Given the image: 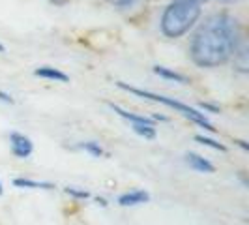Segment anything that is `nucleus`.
I'll list each match as a JSON object with an SVG mask.
<instances>
[{
    "label": "nucleus",
    "instance_id": "obj_21",
    "mask_svg": "<svg viewBox=\"0 0 249 225\" xmlns=\"http://www.w3.org/2000/svg\"><path fill=\"white\" fill-rule=\"evenodd\" d=\"M98 203H100L101 206H107V203H105V199H103V197H98Z\"/></svg>",
    "mask_w": 249,
    "mask_h": 225
},
{
    "label": "nucleus",
    "instance_id": "obj_2",
    "mask_svg": "<svg viewBox=\"0 0 249 225\" xmlns=\"http://www.w3.org/2000/svg\"><path fill=\"white\" fill-rule=\"evenodd\" d=\"M202 8L191 0L171 2L161 15V32L167 38H180L189 32L199 21Z\"/></svg>",
    "mask_w": 249,
    "mask_h": 225
},
{
    "label": "nucleus",
    "instance_id": "obj_14",
    "mask_svg": "<svg viewBox=\"0 0 249 225\" xmlns=\"http://www.w3.org/2000/svg\"><path fill=\"white\" fill-rule=\"evenodd\" d=\"M81 149L87 150L88 154H92V156H96V158H100L103 156V149H101L98 143H94V141H88V143H83L81 145Z\"/></svg>",
    "mask_w": 249,
    "mask_h": 225
},
{
    "label": "nucleus",
    "instance_id": "obj_23",
    "mask_svg": "<svg viewBox=\"0 0 249 225\" xmlns=\"http://www.w3.org/2000/svg\"><path fill=\"white\" fill-rule=\"evenodd\" d=\"M191 2H197V4H202V2H206V0H191Z\"/></svg>",
    "mask_w": 249,
    "mask_h": 225
},
{
    "label": "nucleus",
    "instance_id": "obj_25",
    "mask_svg": "<svg viewBox=\"0 0 249 225\" xmlns=\"http://www.w3.org/2000/svg\"><path fill=\"white\" fill-rule=\"evenodd\" d=\"M2 191H4V188H2V182H0V195H2Z\"/></svg>",
    "mask_w": 249,
    "mask_h": 225
},
{
    "label": "nucleus",
    "instance_id": "obj_24",
    "mask_svg": "<svg viewBox=\"0 0 249 225\" xmlns=\"http://www.w3.org/2000/svg\"><path fill=\"white\" fill-rule=\"evenodd\" d=\"M0 53H6V49H4V45H0Z\"/></svg>",
    "mask_w": 249,
    "mask_h": 225
},
{
    "label": "nucleus",
    "instance_id": "obj_16",
    "mask_svg": "<svg viewBox=\"0 0 249 225\" xmlns=\"http://www.w3.org/2000/svg\"><path fill=\"white\" fill-rule=\"evenodd\" d=\"M0 101H4V103H10V105H12V103H15L12 96H10L8 92H4V90H0Z\"/></svg>",
    "mask_w": 249,
    "mask_h": 225
},
{
    "label": "nucleus",
    "instance_id": "obj_13",
    "mask_svg": "<svg viewBox=\"0 0 249 225\" xmlns=\"http://www.w3.org/2000/svg\"><path fill=\"white\" fill-rule=\"evenodd\" d=\"M195 141H199L200 145H204V147H210V149H213V150H219V152H227V147H225V145H221V143H217V141H213V139H210V137H204V135H197V137H195Z\"/></svg>",
    "mask_w": 249,
    "mask_h": 225
},
{
    "label": "nucleus",
    "instance_id": "obj_22",
    "mask_svg": "<svg viewBox=\"0 0 249 225\" xmlns=\"http://www.w3.org/2000/svg\"><path fill=\"white\" fill-rule=\"evenodd\" d=\"M219 2H223V4H234L238 0H219Z\"/></svg>",
    "mask_w": 249,
    "mask_h": 225
},
{
    "label": "nucleus",
    "instance_id": "obj_7",
    "mask_svg": "<svg viewBox=\"0 0 249 225\" xmlns=\"http://www.w3.org/2000/svg\"><path fill=\"white\" fill-rule=\"evenodd\" d=\"M109 107H111L112 111L116 112L118 116H122V118H125V120H129L131 124H146V126H154V120L152 118H148V116H142V114H135V112H129L125 111V109H122L120 105H116V103H107Z\"/></svg>",
    "mask_w": 249,
    "mask_h": 225
},
{
    "label": "nucleus",
    "instance_id": "obj_19",
    "mask_svg": "<svg viewBox=\"0 0 249 225\" xmlns=\"http://www.w3.org/2000/svg\"><path fill=\"white\" fill-rule=\"evenodd\" d=\"M51 4H54V6H66L70 0H49Z\"/></svg>",
    "mask_w": 249,
    "mask_h": 225
},
{
    "label": "nucleus",
    "instance_id": "obj_6",
    "mask_svg": "<svg viewBox=\"0 0 249 225\" xmlns=\"http://www.w3.org/2000/svg\"><path fill=\"white\" fill-rule=\"evenodd\" d=\"M186 162L191 169H195V171H199V173H213V171H215L213 163H210L206 158H202V156L195 154V152H187Z\"/></svg>",
    "mask_w": 249,
    "mask_h": 225
},
{
    "label": "nucleus",
    "instance_id": "obj_3",
    "mask_svg": "<svg viewBox=\"0 0 249 225\" xmlns=\"http://www.w3.org/2000/svg\"><path fill=\"white\" fill-rule=\"evenodd\" d=\"M116 85H118V88H122V90H125V92H131V94H135V96H139V98H144V100L156 101V103H161V105H167V107L175 109L176 112L184 114V116H186V118H189L191 122L199 124L200 128H204V130H208V131H215V128H213V126L210 124V120L204 116V112L197 111V109L189 107V105L182 103V101H176V100H173V98L161 96V94H154V92L142 90V88L129 87V85H125V83H122V81H118Z\"/></svg>",
    "mask_w": 249,
    "mask_h": 225
},
{
    "label": "nucleus",
    "instance_id": "obj_11",
    "mask_svg": "<svg viewBox=\"0 0 249 225\" xmlns=\"http://www.w3.org/2000/svg\"><path fill=\"white\" fill-rule=\"evenodd\" d=\"M13 184L17 188H30V189H54V184L51 182H39V180H30V178H15Z\"/></svg>",
    "mask_w": 249,
    "mask_h": 225
},
{
    "label": "nucleus",
    "instance_id": "obj_1",
    "mask_svg": "<svg viewBox=\"0 0 249 225\" xmlns=\"http://www.w3.org/2000/svg\"><path fill=\"white\" fill-rule=\"evenodd\" d=\"M244 41L238 21L229 13H215L197 28L191 39V60L200 68H217L227 64Z\"/></svg>",
    "mask_w": 249,
    "mask_h": 225
},
{
    "label": "nucleus",
    "instance_id": "obj_10",
    "mask_svg": "<svg viewBox=\"0 0 249 225\" xmlns=\"http://www.w3.org/2000/svg\"><path fill=\"white\" fill-rule=\"evenodd\" d=\"M232 56H234V66H236L242 74H246V72H248V68H249V64H248V47H246V41H242V43L238 45Z\"/></svg>",
    "mask_w": 249,
    "mask_h": 225
},
{
    "label": "nucleus",
    "instance_id": "obj_5",
    "mask_svg": "<svg viewBox=\"0 0 249 225\" xmlns=\"http://www.w3.org/2000/svg\"><path fill=\"white\" fill-rule=\"evenodd\" d=\"M150 195L142 189H135V191H127V193H122L118 197V205L120 206H137V205H142V203H148Z\"/></svg>",
    "mask_w": 249,
    "mask_h": 225
},
{
    "label": "nucleus",
    "instance_id": "obj_8",
    "mask_svg": "<svg viewBox=\"0 0 249 225\" xmlns=\"http://www.w3.org/2000/svg\"><path fill=\"white\" fill-rule=\"evenodd\" d=\"M36 77H41V79H49V81H58V83H68L70 81V77L60 72V70H56V68H51V66H41V68H37L36 72H34Z\"/></svg>",
    "mask_w": 249,
    "mask_h": 225
},
{
    "label": "nucleus",
    "instance_id": "obj_4",
    "mask_svg": "<svg viewBox=\"0 0 249 225\" xmlns=\"http://www.w3.org/2000/svg\"><path fill=\"white\" fill-rule=\"evenodd\" d=\"M10 143H12L13 156H17L21 160L28 158L32 154V150H34L32 141L26 137V135H23V133H17V131H13L12 135H10Z\"/></svg>",
    "mask_w": 249,
    "mask_h": 225
},
{
    "label": "nucleus",
    "instance_id": "obj_15",
    "mask_svg": "<svg viewBox=\"0 0 249 225\" xmlns=\"http://www.w3.org/2000/svg\"><path fill=\"white\" fill-rule=\"evenodd\" d=\"M66 193H68V195H71V197H75V199H88V197H90V193H88V191L77 189V188H66Z\"/></svg>",
    "mask_w": 249,
    "mask_h": 225
},
{
    "label": "nucleus",
    "instance_id": "obj_12",
    "mask_svg": "<svg viewBox=\"0 0 249 225\" xmlns=\"http://www.w3.org/2000/svg\"><path fill=\"white\" fill-rule=\"evenodd\" d=\"M131 130L144 139H154L156 137V128L154 126H146V124H131Z\"/></svg>",
    "mask_w": 249,
    "mask_h": 225
},
{
    "label": "nucleus",
    "instance_id": "obj_17",
    "mask_svg": "<svg viewBox=\"0 0 249 225\" xmlns=\"http://www.w3.org/2000/svg\"><path fill=\"white\" fill-rule=\"evenodd\" d=\"M107 2H111L114 6H129V4H133L137 0H107Z\"/></svg>",
    "mask_w": 249,
    "mask_h": 225
},
{
    "label": "nucleus",
    "instance_id": "obj_9",
    "mask_svg": "<svg viewBox=\"0 0 249 225\" xmlns=\"http://www.w3.org/2000/svg\"><path fill=\"white\" fill-rule=\"evenodd\" d=\"M154 74L163 77V79L180 83V85H187V83H189V79H187L186 75L178 74V72H173V70H169V68H165V66H154Z\"/></svg>",
    "mask_w": 249,
    "mask_h": 225
},
{
    "label": "nucleus",
    "instance_id": "obj_18",
    "mask_svg": "<svg viewBox=\"0 0 249 225\" xmlns=\"http://www.w3.org/2000/svg\"><path fill=\"white\" fill-rule=\"evenodd\" d=\"M200 107H202V109H208V111L219 112V109H217V107H213V105H208V103H202V105H200Z\"/></svg>",
    "mask_w": 249,
    "mask_h": 225
},
{
    "label": "nucleus",
    "instance_id": "obj_20",
    "mask_svg": "<svg viewBox=\"0 0 249 225\" xmlns=\"http://www.w3.org/2000/svg\"><path fill=\"white\" fill-rule=\"evenodd\" d=\"M236 143H238V145H240V147H242V149H246V150L249 149V147H248V145H246V143H244V141H236Z\"/></svg>",
    "mask_w": 249,
    "mask_h": 225
}]
</instances>
